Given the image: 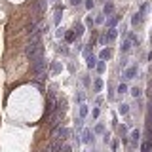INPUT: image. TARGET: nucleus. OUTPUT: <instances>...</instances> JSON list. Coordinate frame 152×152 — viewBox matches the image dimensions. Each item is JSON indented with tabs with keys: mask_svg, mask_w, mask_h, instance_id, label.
Returning <instances> with one entry per match:
<instances>
[{
	"mask_svg": "<svg viewBox=\"0 0 152 152\" xmlns=\"http://www.w3.org/2000/svg\"><path fill=\"white\" fill-rule=\"evenodd\" d=\"M27 55L31 57V61L40 59V57H42V44H40V42L34 40L32 44H28V48H27Z\"/></svg>",
	"mask_w": 152,
	"mask_h": 152,
	"instance_id": "f257e3e1",
	"label": "nucleus"
},
{
	"mask_svg": "<svg viewBox=\"0 0 152 152\" xmlns=\"http://www.w3.org/2000/svg\"><path fill=\"white\" fill-rule=\"evenodd\" d=\"M53 108H55V99H53V95H50V101H48V107H46V116H50L53 112Z\"/></svg>",
	"mask_w": 152,
	"mask_h": 152,
	"instance_id": "f03ea898",
	"label": "nucleus"
},
{
	"mask_svg": "<svg viewBox=\"0 0 152 152\" xmlns=\"http://www.w3.org/2000/svg\"><path fill=\"white\" fill-rule=\"evenodd\" d=\"M63 108H59V110H57L55 114H53V118H51V126H57V124H59V120H61V116H63Z\"/></svg>",
	"mask_w": 152,
	"mask_h": 152,
	"instance_id": "7ed1b4c3",
	"label": "nucleus"
},
{
	"mask_svg": "<svg viewBox=\"0 0 152 152\" xmlns=\"http://www.w3.org/2000/svg\"><path fill=\"white\" fill-rule=\"evenodd\" d=\"M135 74H137V66H131V69H127L126 78H135Z\"/></svg>",
	"mask_w": 152,
	"mask_h": 152,
	"instance_id": "20e7f679",
	"label": "nucleus"
},
{
	"mask_svg": "<svg viewBox=\"0 0 152 152\" xmlns=\"http://www.w3.org/2000/svg\"><path fill=\"white\" fill-rule=\"evenodd\" d=\"M114 38H116V31H108V34L104 36V40H107V42H112Z\"/></svg>",
	"mask_w": 152,
	"mask_h": 152,
	"instance_id": "39448f33",
	"label": "nucleus"
},
{
	"mask_svg": "<svg viewBox=\"0 0 152 152\" xmlns=\"http://www.w3.org/2000/svg\"><path fill=\"white\" fill-rule=\"evenodd\" d=\"M131 141H133V145H137V141H139V131H133L131 133Z\"/></svg>",
	"mask_w": 152,
	"mask_h": 152,
	"instance_id": "423d86ee",
	"label": "nucleus"
},
{
	"mask_svg": "<svg viewBox=\"0 0 152 152\" xmlns=\"http://www.w3.org/2000/svg\"><path fill=\"white\" fill-rule=\"evenodd\" d=\"M110 53H112L110 50H103V51H101V57H103V59H108V57H110Z\"/></svg>",
	"mask_w": 152,
	"mask_h": 152,
	"instance_id": "0eeeda50",
	"label": "nucleus"
},
{
	"mask_svg": "<svg viewBox=\"0 0 152 152\" xmlns=\"http://www.w3.org/2000/svg\"><path fill=\"white\" fill-rule=\"evenodd\" d=\"M74 32H76V36H80V34H82V32H84L82 25H76V27H74Z\"/></svg>",
	"mask_w": 152,
	"mask_h": 152,
	"instance_id": "6e6552de",
	"label": "nucleus"
},
{
	"mask_svg": "<svg viewBox=\"0 0 152 152\" xmlns=\"http://www.w3.org/2000/svg\"><path fill=\"white\" fill-rule=\"evenodd\" d=\"M74 36H76V32H74V31H70L69 34H66V40H69V42H72V40H74Z\"/></svg>",
	"mask_w": 152,
	"mask_h": 152,
	"instance_id": "1a4fd4ad",
	"label": "nucleus"
},
{
	"mask_svg": "<svg viewBox=\"0 0 152 152\" xmlns=\"http://www.w3.org/2000/svg\"><path fill=\"white\" fill-rule=\"evenodd\" d=\"M112 10H114L112 4H107V6H104V13H112Z\"/></svg>",
	"mask_w": 152,
	"mask_h": 152,
	"instance_id": "9d476101",
	"label": "nucleus"
},
{
	"mask_svg": "<svg viewBox=\"0 0 152 152\" xmlns=\"http://www.w3.org/2000/svg\"><path fill=\"white\" fill-rule=\"evenodd\" d=\"M88 66H95V57H88Z\"/></svg>",
	"mask_w": 152,
	"mask_h": 152,
	"instance_id": "9b49d317",
	"label": "nucleus"
},
{
	"mask_svg": "<svg viewBox=\"0 0 152 152\" xmlns=\"http://www.w3.org/2000/svg\"><path fill=\"white\" fill-rule=\"evenodd\" d=\"M120 112H122V114L127 112V104H122V107H120Z\"/></svg>",
	"mask_w": 152,
	"mask_h": 152,
	"instance_id": "f8f14e48",
	"label": "nucleus"
},
{
	"mask_svg": "<svg viewBox=\"0 0 152 152\" xmlns=\"http://www.w3.org/2000/svg\"><path fill=\"white\" fill-rule=\"evenodd\" d=\"M70 4H72V6H80V4H82V0H70Z\"/></svg>",
	"mask_w": 152,
	"mask_h": 152,
	"instance_id": "ddd939ff",
	"label": "nucleus"
},
{
	"mask_svg": "<svg viewBox=\"0 0 152 152\" xmlns=\"http://www.w3.org/2000/svg\"><path fill=\"white\" fill-rule=\"evenodd\" d=\"M131 93L135 95V97H139V93H141V91H139V89H137V88H133V89H131Z\"/></svg>",
	"mask_w": 152,
	"mask_h": 152,
	"instance_id": "4468645a",
	"label": "nucleus"
},
{
	"mask_svg": "<svg viewBox=\"0 0 152 152\" xmlns=\"http://www.w3.org/2000/svg\"><path fill=\"white\" fill-rule=\"evenodd\" d=\"M86 6H88V8H93V0H86Z\"/></svg>",
	"mask_w": 152,
	"mask_h": 152,
	"instance_id": "2eb2a0df",
	"label": "nucleus"
},
{
	"mask_svg": "<svg viewBox=\"0 0 152 152\" xmlns=\"http://www.w3.org/2000/svg\"><path fill=\"white\" fill-rule=\"evenodd\" d=\"M101 86H103L101 80H97V82H95V89H101Z\"/></svg>",
	"mask_w": 152,
	"mask_h": 152,
	"instance_id": "dca6fc26",
	"label": "nucleus"
}]
</instances>
